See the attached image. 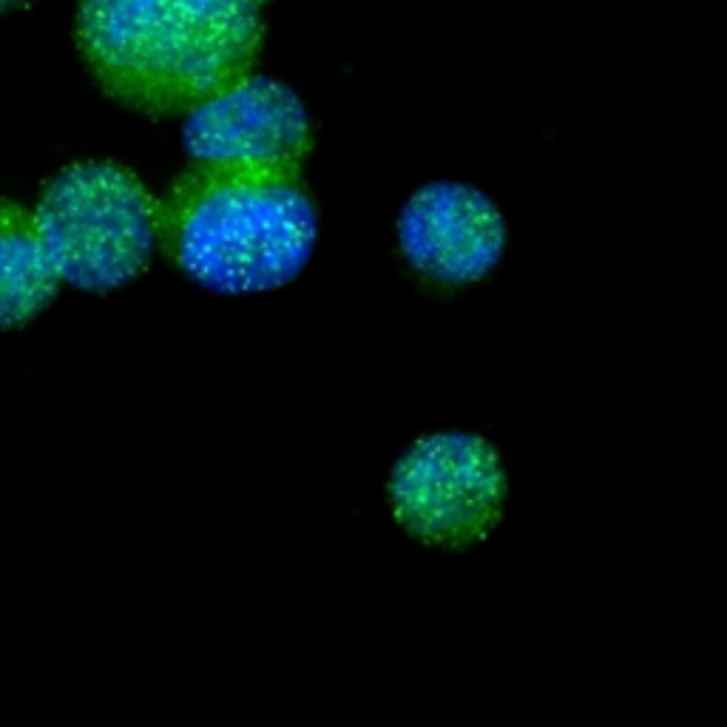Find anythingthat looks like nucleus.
Here are the masks:
<instances>
[{
	"label": "nucleus",
	"mask_w": 727,
	"mask_h": 727,
	"mask_svg": "<svg viewBox=\"0 0 727 727\" xmlns=\"http://www.w3.org/2000/svg\"><path fill=\"white\" fill-rule=\"evenodd\" d=\"M75 35L105 98L173 117L253 71L264 23L242 0H80Z\"/></svg>",
	"instance_id": "nucleus-1"
},
{
	"label": "nucleus",
	"mask_w": 727,
	"mask_h": 727,
	"mask_svg": "<svg viewBox=\"0 0 727 727\" xmlns=\"http://www.w3.org/2000/svg\"><path fill=\"white\" fill-rule=\"evenodd\" d=\"M180 271L223 296L279 291L316 248L319 219L298 173L196 168L160 208Z\"/></svg>",
	"instance_id": "nucleus-2"
},
{
	"label": "nucleus",
	"mask_w": 727,
	"mask_h": 727,
	"mask_svg": "<svg viewBox=\"0 0 727 727\" xmlns=\"http://www.w3.org/2000/svg\"><path fill=\"white\" fill-rule=\"evenodd\" d=\"M32 214L57 279L86 293L137 279L160 239V205L137 173L109 160L57 171Z\"/></svg>",
	"instance_id": "nucleus-3"
},
{
	"label": "nucleus",
	"mask_w": 727,
	"mask_h": 727,
	"mask_svg": "<svg viewBox=\"0 0 727 727\" xmlns=\"http://www.w3.org/2000/svg\"><path fill=\"white\" fill-rule=\"evenodd\" d=\"M503 461L486 438L435 432L407 446L389 475L395 523L430 548L466 552L486 543L503 520Z\"/></svg>",
	"instance_id": "nucleus-4"
},
{
	"label": "nucleus",
	"mask_w": 727,
	"mask_h": 727,
	"mask_svg": "<svg viewBox=\"0 0 727 727\" xmlns=\"http://www.w3.org/2000/svg\"><path fill=\"white\" fill-rule=\"evenodd\" d=\"M313 146L307 109L287 83L245 75L196 103L182 123V148L196 168L298 173Z\"/></svg>",
	"instance_id": "nucleus-5"
},
{
	"label": "nucleus",
	"mask_w": 727,
	"mask_h": 727,
	"mask_svg": "<svg viewBox=\"0 0 727 727\" xmlns=\"http://www.w3.org/2000/svg\"><path fill=\"white\" fill-rule=\"evenodd\" d=\"M398 245L412 271L444 284L486 279L503 259L506 223L489 196L464 182H427L398 216Z\"/></svg>",
	"instance_id": "nucleus-6"
},
{
	"label": "nucleus",
	"mask_w": 727,
	"mask_h": 727,
	"mask_svg": "<svg viewBox=\"0 0 727 727\" xmlns=\"http://www.w3.org/2000/svg\"><path fill=\"white\" fill-rule=\"evenodd\" d=\"M60 279L37 234L35 214L0 196V330L29 325L55 302Z\"/></svg>",
	"instance_id": "nucleus-7"
},
{
	"label": "nucleus",
	"mask_w": 727,
	"mask_h": 727,
	"mask_svg": "<svg viewBox=\"0 0 727 727\" xmlns=\"http://www.w3.org/2000/svg\"><path fill=\"white\" fill-rule=\"evenodd\" d=\"M18 3H23V0H0V14L9 12V9H14Z\"/></svg>",
	"instance_id": "nucleus-8"
},
{
	"label": "nucleus",
	"mask_w": 727,
	"mask_h": 727,
	"mask_svg": "<svg viewBox=\"0 0 727 727\" xmlns=\"http://www.w3.org/2000/svg\"><path fill=\"white\" fill-rule=\"evenodd\" d=\"M242 3H248V7H262V3H268V0H242Z\"/></svg>",
	"instance_id": "nucleus-9"
}]
</instances>
